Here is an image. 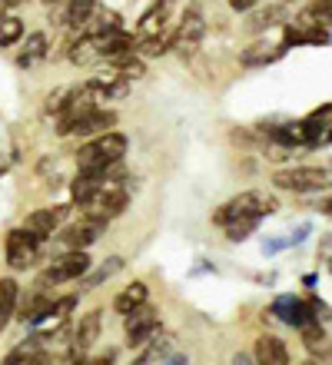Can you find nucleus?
Instances as JSON below:
<instances>
[{"mask_svg": "<svg viewBox=\"0 0 332 365\" xmlns=\"http://www.w3.org/2000/svg\"><path fill=\"white\" fill-rule=\"evenodd\" d=\"M276 210H279L276 196H269L266 190H246V192H239V196H233V200L223 202V206L213 212V222L226 230L229 222H236V220H263V216H269V212H276Z\"/></svg>", "mask_w": 332, "mask_h": 365, "instance_id": "nucleus-1", "label": "nucleus"}, {"mask_svg": "<svg viewBox=\"0 0 332 365\" xmlns=\"http://www.w3.org/2000/svg\"><path fill=\"white\" fill-rule=\"evenodd\" d=\"M126 150H130L126 133H120V130L100 133L76 150V170H104V166H114L126 156Z\"/></svg>", "mask_w": 332, "mask_h": 365, "instance_id": "nucleus-2", "label": "nucleus"}, {"mask_svg": "<svg viewBox=\"0 0 332 365\" xmlns=\"http://www.w3.org/2000/svg\"><path fill=\"white\" fill-rule=\"evenodd\" d=\"M126 206H130V190H126L120 180H106L90 200L80 202V212H84L86 220L110 222V220H116Z\"/></svg>", "mask_w": 332, "mask_h": 365, "instance_id": "nucleus-3", "label": "nucleus"}, {"mask_svg": "<svg viewBox=\"0 0 332 365\" xmlns=\"http://www.w3.org/2000/svg\"><path fill=\"white\" fill-rule=\"evenodd\" d=\"M273 186L289 192H319L332 186V166H289V170H276Z\"/></svg>", "mask_w": 332, "mask_h": 365, "instance_id": "nucleus-4", "label": "nucleus"}, {"mask_svg": "<svg viewBox=\"0 0 332 365\" xmlns=\"http://www.w3.org/2000/svg\"><path fill=\"white\" fill-rule=\"evenodd\" d=\"M40 246H44V240H37V236L27 232L24 226L10 230L7 240H4V252H7L10 269H30V266L40 259Z\"/></svg>", "mask_w": 332, "mask_h": 365, "instance_id": "nucleus-5", "label": "nucleus"}, {"mask_svg": "<svg viewBox=\"0 0 332 365\" xmlns=\"http://www.w3.org/2000/svg\"><path fill=\"white\" fill-rule=\"evenodd\" d=\"M86 272H90V256H86V250H80V252H60L57 259L44 269V282H47V286H64V282L84 279Z\"/></svg>", "mask_w": 332, "mask_h": 365, "instance_id": "nucleus-6", "label": "nucleus"}, {"mask_svg": "<svg viewBox=\"0 0 332 365\" xmlns=\"http://www.w3.org/2000/svg\"><path fill=\"white\" fill-rule=\"evenodd\" d=\"M203 34H206V24H203V14L199 7H190L183 14L180 27L173 30V53H180V57H193L203 43Z\"/></svg>", "mask_w": 332, "mask_h": 365, "instance_id": "nucleus-7", "label": "nucleus"}, {"mask_svg": "<svg viewBox=\"0 0 332 365\" xmlns=\"http://www.w3.org/2000/svg\"><path fill=\"white\" fill-rule=\"evenodd\" d=\"M124 332H126V346H143V342H150V339L160 332V309H153L150 302L140 309H133L124 322Z\"/></svg>", "mask_w": 332, "mask_h": 365, "instance_id": "nucleus-8", "label": "nucleus"}, {"mask_svg": "<svg viewBox=\"0 0 332 365\" xmlns=\"http://www.w3.org/2000/svg\"><path fill=\"white\" fill-rule=\"evenodd\" d=\"M106 226H110V222L80 216V220L70 222V226L60 232V246H64V252H80V250H86V246H94V242L106 232Z\"/></svg>", "mask_w": 332, "mask_h": 365, "instance_id": "nucleus-9", "label": "nucleus"}, {"mask_svg": "<svg viewBox=\"0 0 332 365\" xmlns=\"http://www.w3.org/2000/svg\"><path fill=\"white\" fill-rule=\"evenodd\" d=\"M269 312H273L276 319H283L286 326H293V329H303V326H309V322H319L313 302H309V299H299V296H279Z\"/></svg>", "mask_w": 332, "mask_h": 365, "instance_id": "nucleus-10", "label": "nucleus"}, {"mask_svg": "<svg viewBox=\"0 0 332 365\" xmlns=\"http://www.w3.org/2000/svg\"><path fill=\"white\" fill-rule=\"evenodd\" d=\"M66 212H70V206H44V210H34V212H27L24 230L34 232L37 240H50V236L60 230V222L66 220Z\"/></svg>", "mask_w": 332, "mask_h": 365, "instance_id": "nucleus-11", "label": "nucleus"}, {"mask_svg": "<svg viewBox=\"0 0 332 365\" xmlns=\"http://www.w3.org/2000/svg\"><path fill=\"white\" fill-rule=\"evenodd\" d=\"M286 133H289V143L293 146H323L326 120L323 116H316V113H309L306 120L286 123Z\"/></svg>", "mask_w": 332, "mask_h": 365, "instance_id": "nucleus-12", "label": "nucleus"}, {"mask_svg": "<svg viewBox=\"0 0 332 365\" xmlns=\"http://www.w3.org/2000/svg\"><path fill=\"white\" fill-rule=\"evenodd\" d=\"M100 326H104V312H100V309L80 316V322L74 326V356H86V352L96 346V339H100Z\"/></svg>", "mask_w": 332, "mask_h": 365, "instance_id": "nucleus-13", "label": "nucleus"}, {"mask_svg": "<svg viewBox=\"0 0 332 365\" xmlns=\"http://www.w3.org/2000/svg\"><path fill=\"white\" fill-rule=\"evenodd\" d=\"M86 87H90V93H94V103H114V100H124V96H130V80L124 77H94L86 80Z\"/></svg>", "mask_w": 332, "mask_h": 365, "instance_id": "nucleus-14", "label": "nucleus"}, {"mask_svg": "<svg viewBox=\"0 0 332 365\" xmlns=\"http://www.w3.org/2000/svg\"><path fill=\"white\" fill-rule=\"evenodd\" d=\"M253 365H289L286 342L276 336H259L253 346Z\"/></svg>", "mask_w": 332, "mask_h": 365, "instance_id": "nucleus-15", "label": "nucleus"}, {"mask_svg": "<svg viewBox=\"0 0 332 365\" xmlns=\"http://www.w3.org/2000/svg\"><path fill=\"white\" fill-rule=\"evenodd\" d=\"M110 130H116V113L114 110H100V106H94V110L74 126V133L70 136H90V140H94V136L110 133Z\"/></svg>", "mask_w": 332, "mask_h": 365, "instance_id": "nucleus-16", "label": "nucleus"}, {"mask_svg": "<svg viewBox=\"0 0 332 365\" xmlns=\"http://www.w3.org/2000/svg\"><path fill=\"white\" fill-rule=\"evenodd\" d=\"M166 17H170V0H156V4H153V7L140 17V24H136V34H140V40L160 37L163 27H166Z\"/></svg>", "mask_w": 332, "mask_h": 365, "instance_id": "nucleus-17", "label": "nucleus"}, {"mask_svg": "<svg viewBox=\"0 0 332 365\" xmlns=\"http://www.w3.org/2000/svg\"><path fill=\"white\" fill-rule=\"evenodd\" d=\"M47 47H50V40L44 30H34V34H27V40H24V47H20L17 53V67L20 70H30L34 63H40V60L47 57Z\"/></svg>", "mask_w": 332, "mask_h": 365, "instance_id": "nucleus-18", "label": "nucleus"}, {"mask_svg": "<svg viewBox=\"0 0 332 365\" xmlns=\"http://www.w3.org/2000/svg\"><path fill=\"white\" fill-rule=\"evenodd\" d=\"M283 43H269V40H259V43H253L249 50H243V57H239V63L243 67H266V63H276V60H283Z\"/></svg>", "mask_w": 332, "mask_h": 365, "instance_id": "nucleus-19", "label": "nucleus"}, {"mask_svg": "<svg viewBox=\"0 0 332 365\" xmlns=\"http://www.w3.org/2000/svg\"><path fill=\"white\" fill-rule=\"evenodd\" d=\"M146 299H150V289H146V282H130V286L124 289V292H116V299H114V309L120 312V316H130L133 309H140V306H146Z\"/></svg>", "mask_w": 332, "mask_h": 365, "instance_id": "nucleus-20", "label": "nucleus"}, {"mask_svg": "<svg viewBox=\"0 0 332 365\" xmlns=\"http://www.w3.org/2000/svg\"><path fill=\"white\" fill-rule=\"evenodd\" d=\"M124 30V20L116 10H96L94 17L86 20L84 37H106V34H120Z\"/></svg>", "mask_w": 332, "mask_h": 365, "instance_id": "nucleus-21", "label": "nucleus"}, {"mask_svg": "<svg viewBox=\"0 0 332 365\" xmlns=\"http://www.w3.org/2000/svg\"><path fill=\"white\" fill-rule=\"evenodd\" d=\"M286 14H289V7H286V4H269V7L256 10V14H249L246 30H249V34H263V30L276 27V24H283Z\"/></svg>", "mask_w": 332, "mask_h": 365, "instance_id": "nucleus-22", "label": "nucleus"}, {"mask_svg": "<svg viewBox=\"0 0 332 365\" xmlns=\"http://www.w3.org/2000/svg\"><path fill=\"white\" fill-rule=\"evenodd\" d=\"M17 302H20L17 279H0V332L10 326V319L17 316Z\"/></svg>", "mask_w": 332, "mask_h": 365, "instance_id": "nucleus-23", "label": "nucleus"}, {"mask_svg": "<svg viewBox=\"0 0 332 365\" xmlns=\"http://www.w3.org/2000/svg\"><path fill=\"white\" fill-rule=\"evenodd\" d=\"M296 27H332V0H313L296 17Z\"/></svg>", "mask_w": 332, "mask_h": 365, "instance_id": "nucleus-24", "label": "nucleus"}, {"mask_svg": "<svg viewBox=\"0 0 332 365\" xmlns=\"http://www.w3.org/2000/svg\"><path fill=\"white\" fill-rule=\"evenodd\" d=\"M299 336H303V346L309 349L316 359H319V356L326 359L332 352V342H329V336H326L323 322H309V326H303V329H299Z\"/></svg>", "mask_w": 332, "mask_h": 365, "instance_id": "nucleus-25", "label": "nucleus"}, {"mask_svg": "<svg viewBox=\"0 0 332 365\" xmlns=\"http://www.w3.org/2000/svg\"><path fill=\"white\" fill-rule=\"evenodd\" d=\"M96 14V0H66V14H64V24L74 30H84L86 20Z\"/></svg>", "mask_w": 332, "mask_h": 365, "instance_id": "nucleus-26", "label": "nucleus"}, {"mask_svg": "<svg viewBox=\"0 0 332 365\" xmlns=\"http://www.w3.org/2000/svg\"><path fill=\"white\" fill-rule=\"evenodd\" d=\"M116 67V77H124V80H140L143 73H146V63H143V57H136V53H126V57H116L110 60Z\"/></svg>", "mask_w": 332, "mask_h": 365, "instance_id": "nucleus-27", "label": "nucleus"}, {"mask_svg": "<svg viewBox=\"0 0 332 365\" xmlns=\"http://www.w3.org/2000/svg\"><path fill=\"white\" fill-rule=\"evenodd\" d=\"M173 47V34H160V37H146V40H140L136 43V57H163L166 50Z\"/></svg>", "mask_w": 332, "mask_h": 365, "instance_id": "nucleus-28", "label": "nucleus"}, {"mask_svg": "<svg viewBox=\"0 0 332 365\" xmlns=\"http://www.w3.org/2000/svg\"><path fill=\"white\" fill-rule=\"evenodd\" d=\"M124 269V256H110V259L100 266L96 272H90V276L84 279V289H94V286H100V282H106L110 276H116V272Z\"/></svg>", "mask_w": 332, "mask_h": 365, "instance_id": "nucleus-29", "label": "nucleus"}, {"mask_svg": "<svg viewBox=\"0 0 332 365\" xmlns=\"http://www.w3.org/2000/svg\"><path fill=\"white\" fill-rule=\"evenodd\" d=\"M24 40V20L20 17H4L0 20V47H14Z\"/></svg>", "mask_w": 332, "mask_h": 365, "instance_id": "nucleus-30", "label": "nucleus"}, {"mask_svg": "<svg viewBox=\"0 0 332 365\" xmlns=\"http://www.w3.org/2000/svg\"><path fill=\"white\" fill-rule=\"evenodd\" d=\"M170 356H173V352H170V339H166V342H153V346L146 349V352H143V356L136 359L133 365H163Z\"/></svg>", "mask_w": 332, "mask_h": 365, "instance_id": "nucleus-31", "label": "nucleus"}, {"mask_svg": "<svg viewBox=\"0 0 332 365\" xmlns=\"http://www.w3.org/2000/svg\"><path fill=\"white\" fill-rule=\"evenodd\" d=\"M66 100H70V87H57L54 93H47V100H44V116H60Z\"/></svg>", "mask_w": 332, "mask_h": 365, "instance_id": "nucleus-32", "label": "nucleus"}, {"mask_svg": "<svg viewBox=\"0 0 332 365\" xmlns=\"http://www.w3.org/2000/svg\"><path fill=\"white\" fill-rule=\"evenodd\" d=\"M259 226V220H236V222H229L226 226V240L229 242H243L246 236H253Z\"/></svg>", "mask_w": 332, "mask_h": 365, "instance_id": "nucleus-33", "label": "nucleus"}, {"mask_svg": "<svg viewBox=\"0 0 332 365\" xmlns=\"http://www.w3.org/2000/svg\"><path fill=\"white\" fill-rule=\"evenodd\" d=\"M37 170H40V176H47L50 182H60V180H64V163H60V156H44Z\"/></svg>", "mask_w": 332, "mask_h": 365, "instance_id": "nucleus-34", "label": "nucleus"}, {"mask_svg": "<svg viewBox=\"0 0 332 365\" xmlns=\"http://www.w3.org/2000/svg\"><path fill=\"white\" fill-rule=\"evenodd\" d=\"M229 7H233V10H239V14H246V10H253V7H256V0H229Z\"/></svg>", "mask_w": 332, "mask_h": 365, "instance_id": "nucleus-35", "label": "nucleus"}, {"mask_svg": "<svg viewBox=\"0 0 332 365\" xmlns=\"http://www.w3.org/2000/svg\"><path fill=\"white\" fill-rule=\"evenodd\" d=\"M10 156H14V150H4V153H0V176L7 173V170H10V163H14Z\"/></svg>", "mask_w": 332, "mask_h": 365, "instance_id": "nucleus-36", "label": "nucleus"}, {"mask_svg": "<svg viewBox=\"0 0 332 365\" xmlns=\"http://www.w3.org/2000/svg\"><path fill=\"white\" fill-rule=\"evenodd\" d=\"M233 365H253V356H246V352H236V356H233Z\"/></svg>", "mask_w": 332, "mask_h": 365, "instance_id": "nucleus-37", "label": "nucleus"}, {"mask_svg": "<svg viewBox=\"0 0 332 365\" xmlns=\"http://www.w3.org/2000/svg\"><path fill=\"white\" fill-rule=\"evenodd\" d=\"M163 365H186V356H180V352H173V356L166 359Z\"/></svg>", "mask_w": 332, "mask_h": 365, "instance_id": "nucleus-38", "label": "nucleus"}, {"mask_svg": "<svg viewBox=\"0 0 332 365\" xmlns=\"http://www.w3.org/2000/svg\"><path fill=\"white\" fill-rule=\"evenodd\" d=\"M323 146H332V123L326 126V136H323Z\"/></svg>", "mask_w": 332, "mask_h": 365, "instance_id": "nucleus-39", "label": "nucleus"}, {"mask_svg": "<svg viewBox=\"0 0 332 365\" xmlns=\"http://www.w3.org/2000/svg\"><path fill=\"white\" fill-rule=\"evenodd\" d=\"M323 212H326V216H329V220H332V196L323 202Z\"/></svg>", "mask_w": 332, "mask_h": 365, "instance_id": "nucleus-40", "label": "nucleus"}, {"mask_svg": "<svg viewBox=\"0 0 332 365\" xmlns=\"http://www.w3.org/2000/svg\"><path fill=\"white\" fill-rule=\"evenodd\" d=\"M94 365H114V352H110L106 359H100V362H94Z\"/></svg>", "mask_w": 332, "mask_h": 365, "instance_id": "nucleus-41", "label": "nucleus"}, {"mask_svg": "<svg viewBox=\"0 0 332 365\" xmlns=\"http://www.w3.org/2000/svg\"><path fill=\"white\" fill-rule=\"evenodd\" d=\"M47 7H60V4H66V0H44Z\"/></svg>", "mask_w": 332, "mask_h": 365, "instance_id": "nucleus-42", "label": "nucleus"}, {"mask_svg": "<svg viewBox=\"0 0 332 365\" xmlns=\"http://www.w3.org/2000/svg\"><path fill=\"white\" fill-rule=\"evenodd\" d=\"M17 4H24V0H4V7H17Z\"/></svg>", "mask_w": 332, "mask_h": 365, "instance_id": "nucleus-43", "label": "nucleus"}, {"mask_svg": "<svg viewBox=\"0 0 332 365\" xmlns=\"http://www.w3.org/2000/svg\"><path fill=\"white\" fill-rule=\"evenodd\" d=\"M4 10H7V7H4V0H0V20H4Z\"/></svg>", "mask_w": 332, "mask_h": 365, "instance_id": "nucleus-44", "label": "nucleus"}, {"mask_svg": "<svg viewBox=\"0 0 332 365\" xmlns=\"http://www.w3.org/2000/svg\"><path fill=\"white\" fill-rule=\"evenodd\" d=\"M309 365H319V362H309Z\"/></svg>", "mask_w": 332, "mask_h": 365, "instance_id": "nucleus-45", "label": "nucleus"}]
</instances>
